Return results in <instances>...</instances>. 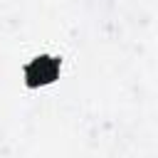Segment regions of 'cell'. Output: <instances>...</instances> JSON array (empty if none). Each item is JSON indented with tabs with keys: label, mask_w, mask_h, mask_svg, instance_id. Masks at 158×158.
<instances>
[{
	"label": "cell",
	"mask_w": 158,
	"mask_h": 158,
	"mask_svg": "<svg viewBox=\"0 0 158 158\" xmlns=\"http://www.w3.org/2000/svg\"><path fill=\"white\" fill-rule=\"evenodd\" d=\"M59 69H62V59L52 57V54H40L35 59H30L25 64V86L30 89H40L47 84H54L59 79Z\"/></svg>",
	"instance_id": "1"
}]
</instances>
